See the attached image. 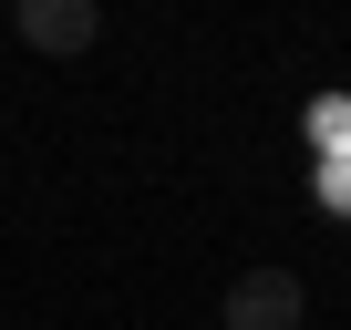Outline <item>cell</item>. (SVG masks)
<instances>
[{"mask_svg":"<svg viewBox=\"0 0 351 330\" xmlns=\"http://www.w3.org/2000/svg\"><path fill=\"white\" fill-rule=\"evenodd\" d=\"M228 330H310V279L300 268H238L228 279Z\"/></svg>","mask_w":351,"mask_h":330,"instance_id":"1","label":"cell"},{"mask_svg":"<svg viewBox=\"0 0 351 330\" xmlns=\"http://www.w3.org/2000/svg\"><path fill=\"white\" fill-rule=\"evenodd\" d=\"M11 31H21L32 52L73 62V52H93V42H104V11H93V0H21V11H11Z\"/></svg>","mask_w":351,"mask_h":330,"instance_id":"2","label":"cell"}]
</instances>
